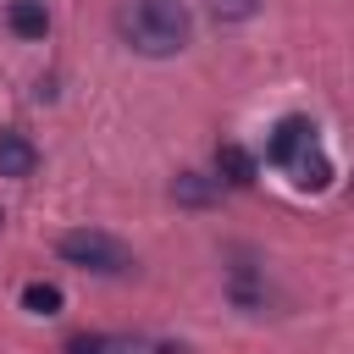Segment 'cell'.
<instances>
[{
	"label": "cell",
	"mask_w": 354,
	"mask_h": 354,
	"mask_svg": "<svg viewBox=\"0 0 354 354\" xmlns=\"http://www.w3.org/2000/svg\"><path fill=\"white\" fill-rule=\"evenodd\" d=\"M61 260L66 266H83V271H105V277H116V271H127L133 266V249L122 243V238H111V232H100V227H77V232H61Z\"/></svg>",
	"instance_id": "3957f363"
},
{
	"label": "cell",
	"mask_w": 354,
	"mask_h": 354,
	"mask_svg": "<svg viewBox=\"0 0 354 354\" xmlns=\"http://www.w3.org/2000/svg\"><path fill=\"white\" fill-rule=\"evenodd\" d=\"M216 194H221V188H216L210 177H199V171H183V177L171 183V199H177V205H194V210H199V205H216Z\"/></svg>",
	"instance_id": "ba28073f"
},
{
	"label": "cell",
	"mask_w": 354,
	"mask_h": 354,
	"mask_svg": "<svg viewBox=\"0 0 354 354\" xmlns=\"http://www.w3.org/2000/svg\"><path fill=\"white\" fill-rule=\"evenodd\" d=\"M266 160H271L277 171H288V183L304 188V194H321V188L332 183V160H326L310 116H282L277 133H271V144H266Z\"/></svg>",
	"instance_id": "7a4b0ae2"
},
{
	"label": "cell",
	"mask_w": 354,
	"mask_h": 354,
	"mask_svg": "<svg viewBox=\"0 0 354 354\" xmlns=\"http://www.w3.org/2000/svg\"><path fill=\"white\" fill-rule=\"evenodd\" d=\"M210 11L221 22H238V17H254V0H210Z\"/></svg>",
	"instance_id": "30bf717a"
},
{
	"label": "cell",
	"mask_w": 354,
	"mask_h": 354,
	"mask_svg": "<svg viewBox=\"0 0 354 354\" xmlns=\"http://www.w3.org/2000/svg\"><path fill=\"white\" fill-rule=\"evenodd\" d=\"M22 310L28 315H61V288L55 282H28L22 288Z\"/></svg>",
	"instance_id": "9c48e42d"
},
{
	"label": "cell",
	"mask_w": 354,
	"mask_h": 354,
	"mask_svg": "<svg viewBox=\"0 0 354 354\" xmlns=\"http://www.w3.org/2000/svg\"><path fill=\"white\" fill-rule=\"evenodd\" d=\"M116 33L138 55H177L188 44V6L183 0H127L116 11Z\"/></svg>",
	"instance_id": "6da1fadb"
},
{
	"label": "cell",
	"mask_w": 354,
	"mask_h": 354,
	"mask_svg": "<svg viewBox=\"0 0 354 354\" xmlns=\"http://www.w3.org/2000/svg\"><path fill=\"white\" fill-rule=\"evenodd\" d=\"M216 171H221V183H232V188H249V183H254V155H249L243 144H221Z\"/></svg>",
	"instance_id": "52a82bcc"
},
{
	"label": "cell",
	"mask_w": 354,
	"mask_h": 354,
	"mask_svg": "<svg viewBox=\"0 0 354 354\" xmlns=\"http://www.w3.org/2000/svg\"><path fill=\"white\" fill-rule=\"evenodd\" d=\"M61 354H149V348L127 332H77L61 343Z\"/></svg>",
	"instance_id": "277c9868"
},
{
	"label": "cell",
	"mask_w": 354,
	"mask_h": 354,
	"mask_svg": "<svg viewBox=\"0 0 354 354\" xmlns=\"http://www.w3.org/2000/svg\"><path fill=\"white\" fill-rule=\"evenodd\" d=\"M6 22H11L17 39H44V33H50V11H44L39 0H11Z\"/></svg>",
	"instance_id": "8992f818"
},
{
	"label": "cell",
	"mask_w": 354,
	"mask_h": 354,
	"mask_svg": "<svg viewBox=\"0 0 354 354\" xmlns=\"http://www.w3.org/2000/svg\"><path fill=\"white\" fill-rule=\"evenodd\" d=\"M33 166H39V149H33V138H22V133H0V177H33Z\"/></svg>",
	"instance_id": "5b68a950"
}]
</instances>
